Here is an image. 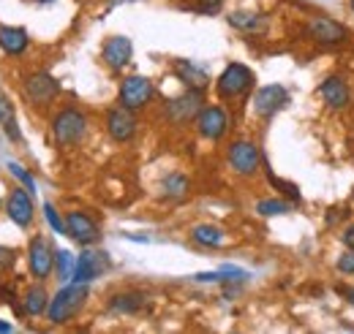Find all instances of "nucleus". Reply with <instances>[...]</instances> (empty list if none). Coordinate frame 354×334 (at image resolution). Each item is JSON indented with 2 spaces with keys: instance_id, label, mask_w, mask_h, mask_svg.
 <instances>
[{
  "instance_id": "nucleus-10",
  "label": "nucleus",
  "mask_w": 354,
  "mask_h": 334,
  "mask_svg": "<svg viewBox=\"0 0 354 334\" xmlns=\"http://www.w3.org/2000/svg\"><path fill=\"white\" fill-rule=\"evenodd\" d=\"M306 33H308V39H313L316 43H324V46L346 41V36H349V30L341 22L330 19V17H313L308 28H306Z\"/></svg>"
},
{
  "instance_id": "nucleus-31",
  "label": "nucleus",
  "mask_w": 354,
  "mask_h": 334,
  "mask_svg": "<svg viewBox=\"0 0 354 334\" xmlns=\"http://www.w3.org/2000/svg\"><path fill=\"white\" fill-rule=\"evenodd\" d=\"M338 269L344 272V275H354V250L349 248L346 253H341V258H338Z\"/></svg>"
},
{
  "instance_id": "nucleus-6",
  "label": "nucleus",
  "mask_w": 354,
  "mask_h": 334,
  "mask_svg": "<svg viewBox=\"0 0 354 334\" xmlns=\"http://www.w3.org/2000/svg\"><path fill=\"white\" fill-rule=\"evenodd\" d=\"M150 98H153V82L147 77L133 74V77L123 79V84H120V106L136 112V109H145L150 104Z\"/></svg>"
},
{
  "instance_id": "nucleus-3",
  "label": "nucleus",
  "mask_w": 354,
  "mask_h": 334,
  "mask_svg": "<svg viewBox=\"0 0 354 334\" xmlns=\"http://www.w3.org/2000/svg\"><path fill=\"white\" fill-rule=\"evenodd\" d=\"M251 84H254V71L243 63H232L221 71V77L216 82V92H218V98H237Z\"/></svg>"
},
{
  "instance_id": "nucleus-26",
  "label": "nucleus",
  "mask_w": 354,
  "mask_h": 334,
  "mask_svg": "<svg viewBox=\"0 0 354 334\" xmlns=\"http://www.w3.org/2000/svg\"><path fill=\"white\" fill-rule=\"evenodd\" d=\"M257 212H259L262 217H275V215L292 212V207H289L286 202H281V199H262V202L257 204Z\"/></svg>"
},
{
  "instance_id": "nucleus-36",
  "label": "nucleus",
  "mask_w": 354,
  "mask_h": 334,
  "mask_svg": "<svg viewBox=\"0 0 354 334\" xmlns=\"http://www.w3.org/2000/svg\"><path fill=\"white\" fill-rule=\"evenodd\" d=\"M6 109H8V104H6V101H3V98H0V120H3V117H6Z\"/></svg>"
},
{
  "instance_id": "nucleus-20",
  "label": "nucleus",
  "mask_w": 354,
  "mask_h": 334,
  "mask_svg": "<svg viewBox=\"0 0 354 334\" xmlns=\"http://www.w3.org/2000/svg\"><path fill=\"white\" fill-rule=\"evenodd\" d=\"M226 22L234 30H243V33H259V30H265V17L262 14H251V11H234V14L226 17Z\"/></svg>"
},
{
  "instance_id": "nucleus-32",
  "label": "nucleus",
  "mask_w": 354,
  "mask_h": 334,
  "mask_svg": "<svg viewBox=\"0 0 354 334\" xmlns=\"http://www.w3.org/2000/svg\"><path fill=\"white\" fill-rule=\"evenodd\" d=\"M223 0H202V6H199V11L202 14H216V11H221Z\"/></svg>"
},
{
  "instance_id": "nucleus-12",
  "label": "nucleus",
  "mask_w": 354,
  "mask_h": 334,
  "mask_svg": "<svg viewBox=\"0 0 354 334\" xmlns=\"http://www.w3.org/2000/svg\"><path fill=\"white\" fill-rule=\"evenodd\" d=\"M57 92H60V84H57V79H55L52 74H46V71H39V74H33V77L25 79V95H28L30 104H36V106L52 104V98H55Z\"/></svg>"
},
{
  "instance_id": "nucleus-39",
  "label": "nucleus",
  "mask_w": 354,
  "mask_h": 334,
  "mask_svg": "<svg viewBox=\"0 0 354 334\" xmlns=\"http://www.w3.org/2000/svg\"><path fill=\"white\" fill-rule=\"evenodd\" d=\"M33 3H39V6H46V3H55V0H33Z\"/></svg>"
},
{
  "instance_id": "nucleus-40",
  "label": "nucleus",
  "mask_w": 354,
  "mask_h": 334,
  "mask_svg": "<svg viewBox=\"0 0 354 334\" xmlns=\"http://www.w3.org/2000/svg\"><path fill=\"white\" fill-rule=\"evenodd\" d=\"M349 8H352V14H354V0H352V3H349Z\"/></svg>"
},
{
  "instance_id": "nucleus-1",
  "label": "nucleus",
  "mask_w": 354,
  "mask_h": 334,
  "mask_svg": "<svg viewBox=\"0 0 354 334\" xmlns=\"http://www.w3.org/2000/svg\"><path fill=\"white\" fill-rule=\"evenodd\" d=\"M88 302V283H71V286H63L60 291L49 299V307H46V318L49 324L60 326V324H68Z\"/></svg>"
},
{
  "instance_id": "nucleus-35",
  "label": "nucleus",
  "mask_w": 354,
  "mask_h": 334,
  "mask_svg": "<svg viewBox=\"0 0 354 334\" xmlns=\"http://www.w3.org/2000/svg\"><path fill=\"white\" fill-rule=\"evenodd\" d=\"M338 293H341V296H344L349 304H354V288H338Z\"/></svg>"
},
{
  "instance_id": "nucleus-23",
  "label": "nucleus",
  "mask_w": 354,
  "mask_h": 334,
  "mask_svg": "<svg viewBox=\"0 0 354 334\" xmlns=\"http://www.w3.org/2000/svg\"><path fill=\"white\" fill-rule=\"evenodd\" d=\"M22 307H25L28 315H41V313H46V307H49V293H46L44 286L28 288L25 299H22Z\"/></svg>"
},
{
  "instance_id": "nucleus-37",
  "label": "nucleus",
  "mask_w": 354,
  "mask_h": 334,
  "mask_svg": "<svg viewBox=\"0 0 354 334\" xmlns=\"http://www.w3.org/2000/svg\"><path fill=\"white\" fill-rule=\"evenodd\" d=\"M123 3H136V0H109V6H123Z\"/></svg>"
},
{
  "instance_id": "nucleus-17",
  "label": "nucleus",
  "mask_w": 354,
  "mask_h": 334,
  "mask_svg": "<svg viewBox=\"0 0 354 334\" xmlns=\"http://www.w3.org/2000/svg\"><path fill=\"white\" fill-rule=\"evenodd\" d=\"M319 95H322V101H324L330 109H346L349 101H352L349 84L344 82L341 77H330V79H324L322 87H319Z\"/></svg>"
},
{
  "instance_id": "nucleus-33",
  "label": "nucleus",
  "mask_w": 354,
  "mask_h": 334,
  "mask_svg": "<svg viewBox=\"0 0 354 334\" xmlns=\"http://www.w3.org/2000/svg\"><path fill=\"white\" fill-rule=\"evenodd\" d=\"M11 261H14V250L11 248H0V269L11 266Z\"/></svg>"
},
{
  "instance_id": "nucleus-34",
  "label": "nucleus",
  "mask_w": 354,
  "mask_h": 334,
  "mask_svg": "<svg viewBox=\"0 0 354 334\" xmlns=\"http://www.w3.org/2000/svg\"><path fill=\"white\" fill-rule=\"evenodd\" d=\"M341 239H344V245H346V248H352L354 250V226H349V228L341 234Z\"/></svg>"
},
{
  "instance_id": "nucleus-2",
  "label": "nucleus",
  "mask_w": 354,
  "mask_h": 334,
  "mask_svg": "<svg viewBox=\"0 0 354 334\" xmlns=\"http://www.w3.org/2000/svg\"><path fill=\"white\" fill-rule=\"evenodd\" d=\"M85 130H88V117L80 112V109H63L55 115L52 120V133H55V141L60 147H74L85 139Z\"/></svg>"
},
{
  "instance_id": "nucleus-27",
  "label": "nucleus",
  "mask_w": 354,
  "mask_h": 334,
  "mask_svg": "<svg viewBox=\"0 0 354 334\" xmlns=\"http://www.w3.org/2000/svg\"><path fill=\"white\" fill-rule=\"evenodd\" d=\"M8 171H11V174H14V177H17V179L30 190V193L36 190V179L30 177V171H25V166H19V164H14V161H11V164H8Z\"/></svg>"
},
{
  "instance_id": "nucleus-13",
  "label": "nucleus",
  "mask_w": 354,
  "mask_h": 334,
  "mask_svg": "<svg viewBox=\"0 0 354 334\" xmlns=\"http://www.w3.org/2000/svg\"><path fill=\"white\" fill-rule=\"evenodd\" d=\"M226 128H229V115L223 112L221 106H205L196 115V130H199L202 139L216 141L226 133Z\"/></svg>"
},
{
  "instance_id": "nucleus-38",
  "label": "nucleus",
  "mask_w": 354,
  "mask_h": 334,
  "mask_svg": "<svg viewBox=\"0 0 354 334\" xmlns=\"http://www.w3.org/2000/svg\"><path fill=\"white\" fill-rule=\"evenodd\" d=\"M0 332H11V324H6V321H0Z\"/></svg>"
},
{
  "instance_id": "nucleus-19",
  "label": "nucleus",
  "mask_w": 354,
  "mask_h": 334,
  "mask_svg": "<svg viewBox=\"0 0 354 334\" xmlns=\"http://www.w3.org/2000/svg\"><path fill=\"white\" fill-rule=\"evenodd\" d=\"M28 30L25 28H11V25H0V49L6 52V55H11V57H17V55H22L25 49H28Z\"/></svg>"
},
{
  "instance_id": "nucleus-25",
  "label": "nucleus",
  "mask_w": 354,
  "mask_h": 334,
  "mask_svg": "<svg viewBox=\"0 0 354 334\" xmlns=\"http://www.w3.org/2000/svg\"><path fill=\"white\" fill-rule=\"evenodd\" d=\"M74 264H77V258H74L68 250L55 253V266H57V280H60V283H68V280H71V275H74Z\"/></svg>"
},
{
  "instance_id": "nucleus-28",
  "label": "nucleus",
  "mask_w": 354,
  "mask_h": 334,
  "mask_svg": "<svg viewBox=\"0 0 354 334\" xmlns=\"http://www.w3.org/2000/svg\"><path fill=\"white\" fill-rule=\"evenodd\" d=\"M44 215H46V223L57 231V234H66V220H60V215H57V209L52 207L49 202L44 204Z\"/></svg>"
},
{
  "instance_id": "nucleus-15",
  "label": "nucleus",
  "mask_w": 354,
  "mask_h": 334,
  "mask_svg": "<svg viewBox=\"0 0 354 334\" xmlns=\"http://www.w3.org/2000/svg\"><path fill=\"white\" fill-rule=\"evenodd\" d=\"M6 212H8V217H11L19 228H28V226L33 223V199H30V193L22 190V188H14V190L8 193Z\"/></svg>"
},
{
  "instance_id": "nucleus-22",
  "label": "nucleus",
  "mask_w": 354,
  "mask_h": 334,
  "mask_svg": "<svg viewBox=\"0 0 354 334\" xmlns=\"http://www.w3.org/2000/svg\"><path fill=\"white\" fill-rule=\"evenodd\" d=\"M142 304H145V296L142 293H115L112 299H109V310L112 313H118V315H133V313H139L142 310Z\"/></svg>"
},
{
  "instance_id": "nucleus-30",
  "label": "nucleus",
  "mask_w": 354,
  "mask_h": 334,
  "mask_svg": "<svg viewBox=\"0 0 354 334\" xmlns=\"http://www.w3.org/2000/svg\"><path fill=\"white\" fill-rule=\"evenodd\" d=\"M270 182H272L275 188H281L286 196H292L295 202H300V190H297V185H292V182H283V179H278V177H270Z\"/></svg>"
},
{
  "instance_id": "nucleus-21",
  "label": "nucleus",
  "mask_w": 354,
  "mask_h": 334,
  "mask_svg": "<svg viewBox=\"0 0 354 334\" xmlns=\"http://www.w3.org/2000/svg\"><path fill=\"white\" fill-rule=\"evenodd\" d=\"M191 239L196 245H202V248H221L223 242H226V234H223V228H218V226L202 223V226H196L191 231Z\"/></svg>"
},
{
  "instance_id": "nucleus-24",
  "label": "nucleus",
  "mask_w": 354,
  "mask_h": 334,
  "mask_svg": "<svg viewBox=\"0 0 354 334\" xmlns=\"http://www.w3.org/2000/svg\"><path fill=\"white\" fill-rule=\"evenodd\" d=\"M188 193V177H183V174H169L164 182H161V196L164 199H183Z\"/></svg>"
},
{
  "instance_id": "nucleus-4",
  "label": "nucleus",
  "mask_w": 354,
  "mask_h": 334,
  "mask_svg": "<svg viewBox=\"0 0 354 334\" xmlns=\"http://www.w3.org/2000/svg\"><path fill=\"white\" fill-rule=\"evenodd\" d=\"M28 266H30V275L36 280H46L52 275V266H55V248L52 242L46 239L44 234H36L28 245Z\"/></svg>"
},
{
  "instance_id": "nucleus-14",
  "label": "nucleus",
  "mask_w": 354,
  "mask_h": 334,
  "mask_svg": "<svg viewBox=\"0 0 354 334\" xmlns=\"http://www.w3.org/2000/svg\"><path fill=\"white\" fill-rule=\"evenodd\" d=\"M131 55H133V43L131 39L126 36H112L104 41V49H101V57L104 63L112 68V71H123L129 63H131Z\"/></svg>"
},
{
  "instance_id": "nucleus-8",
  "label": "nucleus",
  "mask_w": 354,
  "mask_h": 334,
  "mask_svg": "<svg viewBox=\"0 0 354 334\" xmlns=\"http://www.w3.org/2000/svg\"><path fill=\"white\" fill-rule=\"evenodd\" d=\"M109 269V258L104 250H85L80 253L77 264H74V275L71 280L74 283H93L95 277H101L104 272Z\"/></svg>"
},
{
  "instance_id": "nucleus-5",
  "label": "nucleus",
  "mask_w": 354,
  "mask_h": 334,
  "mask_svg": "<svg viewBox=\"0 0 354 334\" xmlns=\"http://www.w3.org/2000/svg\"><path fill=\"white\" fill-rule=\"evenodd\" d=\"M229 166L234 168V174H240V177H251V174H257L259 166H262L259 147H257L254 141H245V139L234 141V144L229 147Z\"/></svg>"
},
{
  "instance_id": "nucleus-7",
  "label": "nucleus",
  "mask_w": 354,
  "mask_h": 334,
  "mask_svg": "<svg viewBox=\"0 0 354 334\" xmlns=\"http://www.w3.org/2000/svg\"><path fill=\"white\" fill-rule=\"evenodd\" d=\"M202 104H205L202 90H185L183 95H177L167 104V115L172 123H188V120H196V115L205 109Z\"/></svg>"
},
{
  "instance_id": "nucleus-16",
  "label": "nucleus",
  "mask_w": 354,
  "mask_h": 334,
  "mask_svg": "<svg viewBox=\"0 0 354 334\" xmlns=\"http://www.w3.org/2000/svg\"><path fill=\"white\" fill-rule=\"evenodd\" d=\"M106 130H109V136H112L115 141H129V139H133V133H136V120H133L131 109H126V106L112 109V112L106 115Z\"/></svg>"
},
{
  "instance_id": "nucleus-18",
  "label": "nucleus",
  "mask_w": 354,
  "mask_h": 334,
  "mask_svg": "<svg viewBox=\"0 0 354 334\" xmlns=\"http://www.w3.org/2000/svg\"><path fill=\"white\" fill-rule=\"evenodd\" d=\"M175 77L185 84L188 90H202V92H205V90H207V84H210V74H207V68L196 66L194 60H177Z\"/></svg>"
},
{
  "instance_id": "nucleus-11",
  "label": "nucleus",
  "mask_w": 354,
  "mask_h": 334,
  "mask_svg": "<svg viewBox=\"0 0 354 334\" xmlns=\"http://www.w3.org/2000/svg\"><path fill=\"white\" fill-rule=\"evenodd\" d=\"M286 104H289V92L281 84H267L262 90H257V95H254V112L265 120L272 117L275 112H281Z\"/></svg>"
},
{
  "instance_id": "nucleus-9",
  "label": "nucleus",
  "mask_w": 354,
  "mask_h": 334,
  "mask_svg": "<svg viewBox=\"0 0 354 334\" xmlns=\"http://www.w3.org/2000/svg\"><path fill=\"white\" fill-rule=\"evenodd\" d=\"M66 237H71L77 245H93L101 239V231L95 226V220L85 212H68L66 217Z\"/></svg>"
},
{
  "instance_id": "nucleus-29",
  "label": "nucleus",
  "mask_w": 354,
  "mask_h": 334,
  "mask_svg": "<svg viewBox=\"0 0 354 334\" xmlns=\"http://www.w3.org/2000/svg\"><path fill=\"white\" fill-rule=\"evenodd\" d=\"M3 130H6V136H8L11 141H22V133H19V128H17V120L11 117V112L3 117Z\"/></svg>"
}]
</instances>
